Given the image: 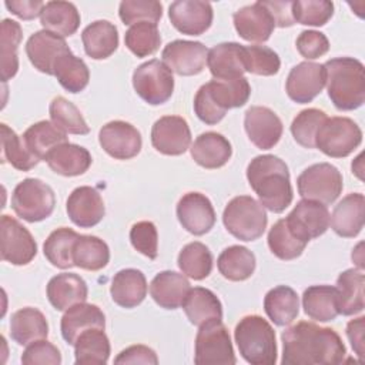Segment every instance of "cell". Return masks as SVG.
Returning <instances> with one entry per match:
<instances>
[{"label":"cell","mask_w":365,"mask_h":365,"mask_svg":"<svg viewBox=\"0 0 365 365\" xmlns=\"http://www.w3.org/2000/svg\"><path fill=\"white\" fill-rule=\"evenodd\" d=\"M264 309L275 325L287 327L298 317L299 298L291 287L278 285L265 294Z\"/></svg>","instance_id":"cell-38"},{"label":"cell","mask_w":365,"mask_h":365,"mask_svg":"<svg viewBox=\"0 0 365 365\" xmlns=\"http://www.w3.org/2000/svg\"><path fill=\"white\" fill-rule=\"evenodd\" d=\"M153 147L165 155H181L191 144V131L185 118L164 115L151 128Z\"/></svg>","instance_id":"cell-17"},{"label":"cell","mask_w":365,"mask_h":365,"mask_svg":"<svg viewBox=\"0 0 365 365\" xmlns=\"http://www.w3.org/2000/svg\"><path fill=\"white\" fill-rule=\"evenodd\" d=\"M106 327L104 312L94 304L78 302L70 307L60 322L61 336L68 345H74L77 338L90 328Z\"/></svg>","instance_id":"cell-25"},{"label":"cell","mask_w":365,"mask_h":365,"mask_svg":"<svg viewBox=\"0 0 365 365\" xmlns=\"http://www.w3.org/2000/svg\"><path fill=\"white\" fill-rule=\"evenodd\" d=\"M21 362L24 365H60L61 354L54 344L37 339L27 345L21 355Z\"/></svg>","instance_id":"cell-56"},{"label":"cell","mask_w":365,"mask_h":365,"mask_svg":"<svg viewBox=\"0 0 365 365\" xmlns=\"http://www.w3.org/2000/svg\"><path fill=\"white\" fill-rule=\"evenodd\" d=\"M168 17L180 33L200 36L211 27L214 13L208 1L177 0L168 7Z\"/></svg>","instance_id":"cell-18"},{"label":"cell","mask_w":365,"mask_h":365,"mask_svg":"<svg viewBox=\"0 0 365 365\" xmlns=\"http://www.w3.org/2000/svg\"><path fill=\"white\" fill-rule=\"evenodd\" d=\"M81 41L88 57L104 60L118 47V30L108 20H97L83 30Z\"/></svg>","instance_id":"cell-33"},{"label":"cell","mask_w":365,"mask_h":365,"mask_svg":"<svg viewBox=\"0 0 365 365\" xmlns=\"http://www.w3.org/2000/svg\"><path fill=\"white\" fill-rule=\"evenodd\" d=\"M361 143L362 131L348 117H327L315 135V148L332 158L349 155Z\"/></svg>","instance_id":"cell-8"},{"label":"cell","mask_w":365,"mask_h":365,"mask_svg":"<svg viewBox=\"0 0 365 365\" xmlns=\"http://www.w3.org/2000/svg\"><path fill=\"white\" fill-rule=\"evenodd\" d=\"M66 210L73 224L80 228L97 225L106 214L100 192L88 185H81L71 191L66 202Z\"/></svg>","instance_id":"cell-23"},{"label":"cell","mask_w":365,"mask_h":365,"mask_svg":"<svg viewBox=\"0 0 365 365\" xmlns=\"http://www.w3.org/2000/svg\"><path fill=\"white\" fill-rule=\"evenodd\" d=\"M327 90L332 104L341 111L359 108L365 101V68L354 57H336L325 64Z\"/></svg>","instance_id":"cell-4"},{"label":"cell","mask_w":365,"mask_h":365,"mask_svg":"<svg viewBox=\"0 0 365 365\" xmlns=\"http://www.w3.org/2000/svg\"><path fill=\"white\" fill-rule=\"evenodd\" d=\"M21 138L34 157L40 161H46L53 148L67 143V133L60 130L53 121L43 120L30 125Z\"/></svg>","instance_id":"cell-39"},{"label":"cell","mask_w":365,"mask_h":365,"mask_svg":"<svg viewBox=\"0 0 365 365\" xmlns=\"http://www.w3.org/2000/svg\"><path fill=\"white\" fill-rule=\"evenodd\" d=\"M115 364H158L157 354L154 349L145 346V345H131L125 349H123L117 358L114 359Z\"/></svg>","instance_id":"cell-58"},{"label":"cell","mask_w":365,"mask_h":365,"mask_svg":"<svg viewBox=\"0 0 365 365\" xmlns=\"http://www.w3.org/2000/svg\"><path fill=\"white\" fill-rule=\"evenodd\" d=\"M234 338L241 356L251 365H274L277 362L275 331L259 315H247L235 327Z\"/></svg>","instance_id":"cell-5"},{"label":"cell","mask_w":365,"mask_h":365,"mask_svg":"<svg viewBox=\"0 0 365 365\" xmlns=\"http://www.w3.org/2000/svg\"><path fill=\"white\" fill-rule=\"evenodd\" d=\"M80 234L67 227H60L54 230L46 240L43 245V252L47 261L61 269H68L74 267L73 262V247Z\"/></svg>","instance_id":"cell-44"},{"label":"cell","mask_w":365,"mask_h":365,"mask_svg":"<svg viewBox=\"0 0 365 365\" xmlns=\"http://www.w3.org/2000/svg\"><path fill=\"white\" fill-rule=\"evenodd\" d=\"M194 362L197 365H234L237 362L230 332L221 321L200 327L195 336Z\"/></svg>","instance_id":"cell-10"},{"label":"cell","mask_w":365,"mask_h":365,"mask_svg":"<svg viewBox=\"0 0 365 365\" xmlns=\"http://www.w3.org/2000/svg\"><path fill=\"white\" fill-rule=\"evenodd\" d=\"M127 48L137 57H148L154 54L161 44V36L157 24L141 21L133 24L124 34Z\"/></svg>","instance_id":"cell-49"},{"label":"cell","mask_w":365,"mask_h":365,"mask_svg":"<svg viewBox=\"0 0 365 365\" xmlns=\"http://www.w3.org/2000/svg\"><path fill=\"white\" fill-rule=\"evenodd\" d=\"M247 180L264 208L279 214L292 202L289 171L279 157L264 154L252 158L247 167Z\"/></svg>","instance_id":"cell-2"},{"label":"cell","mask_w":365,"mask_h":365,"mask_svg":"<svg viewBox=\"0 0 365 365\" xmlns=\"http://www.w3.org/2000/svg\"><path fill=\"white\" fill-rule=\"evenodd\" d=\"M364 329H365V317L351 319L346 324V336L351 342L352 349L359 358L364 356Z\"/></svg>","instance_id":"cell-61"},{"label":"cell","mask_w":365,"mask_h":365,"mask_svg":"<svg viewBox=\"0 0 365 365\" xmlns=\"http://www.w3.org/2000/svg\"><path fill=\"white\" fill-rule=\"evenodd\" d=\"M251 96V86L245 77L232 80H211L202 84L194 97L197 117L214 125L220 123L230 108L244 106Z\"/></svg>","instance_id":"cell-3"},{"label":"cell","mask_w":365,"mask_h":365,"mask_svg":"<svg viewBox=\"0 0 365 365\" xmlns=\"http://www.w3.org/2000/svg\"><path fill=\"white\" fill-rule=\"evenodd\" d=\"M232 20L238 36L247 41L264 43L271 37L275 29L274 17L264 1H255L238 9Z\"/></svg>","instance_id":"cell-21"},{"label":"cell","mask_w":365,"mask_h":365,"mask_svg":"<svg viewBox=\"0 0 365 365\" xmlns=\"http://www.w3.org/2000/svg\"><path fill=\"white\" fill-rule=\"evenodd\" d=\"M255 255L242 245L227 247L217 259L220 274L230 281H245L255 271Z\"/></svg>","instance_id":"cell-41"},{"label":"cell","mask_w":365,"mask_h":365,"mask_svg":"<svg viewBox=\"0 0 365 365\" xmlns=\"http://www.w3.org/2000/svg\"><path fill=\"white\" fill-rule=\"evenodd\" d=\"M208 48L201 41L174 40L161 53L163 63L178 76L200 74L207 63Z\"/></svg>","instance_id":"cell-16"},{"label":"cell","mask_w":365,"mask_h":365,"mask_svg":"<svg viewBox=\"0 0 365 365\" xmlns=\"http://www.w3.org/2000/svg\"><path fill=\"white\" fill-rule=\"evenodd\" d=\"M133 87L145 103L160 106L173 96V71L157 58L148 60L134 70Z\"/></svg>","instance_id":"cell-11"},{"label":"cell","mask_w":365,"mask_h":365,"mask_svg":"<svg viewBox=\"0 0 365 365\" xmlns=\"http://www.w3.org/2000/svg\"><path fill=\"white\" fill-rule=\"evenodd\" d=\"M48 111L51 121L64 133L77 135H84L90 133V127L87 125L80 110L67 98L61 96L54 97L50 103Z\"/></svg>","instance_id":"cell-50"},{"label":"cell","mask_w":365,"mask_h":365,"mask_svg":"<svg viewBox=\"0 0 365 365\" xmlns=\"http://www.w3.org/2000/svg\"><path fill=\"white\" fill-rule=\"evenodd\" d=\"M177 218L190 234L204 235L215 224V211L208 197L192 191L180 198L177 204Z\"/></svg>","instance_id":"cell-20"},{"label":"cell","mask_w":365,"mask_h":365,"mask_svg":"<svg viewBox=\"0 0 365 365\" xmlns=\"http://www.w3.org/2000/svg\"><path fill=\"white\" fill-rule=\"evenodd\" d=\"M289 230L305 242L322 235L329 227V211L325 204L301 200L285 217Z\"/></svg>","instance_id":"cell-13"},{"label":"cell","mask_w":365,"mask_h":365,"mask_svg":"<svg viewBox=\"0 0 365 365\" xmlns=\"http://www.w3.org/2000/svg\"><path fill=\"white\" fill-rule=\"evenodd\" d=\"M87 295L86 281L73 272L57 274L47 284V298L57 311H67L78 302H86Z\"/></svg>","instance_id":"cell-28"},{"label":"cell","mask_w":365,"mask_h":365,"mask_svg":"<svg viewBox=\"0 0 365 365\" xmlns=\"http://www.w3.org/2000/svg\"><path fill=\"white\" fill-rule=\"evenodd\" d=\"M227 231L241 241L258 240L268 222L265 208L250 195H238L228 201L222 212Z\"/></svg>","instance_id":"cell-6"},{"label":"cell","mask_w":365,"mask_h":365,"mask_svg":"<svg viewBox=\"0 0 365 365\" xmlns=\"http://www.w3.org/2000/svg\"><path fill=\"white\" fill-rule=\"evenodd\" d=\"M10 335L19 345H29L33 341L47 338L48 324L44 314L31 307L16 311L10 319Z\"/></svg>","instance_id":"cell-35"},{"label":"cell","mask_w":365,"mask_h":365,"mask_svg":"<svg viewBox=\"0 0 365 365\" xmlns=\"http://www.w3.org/2000/svg\"><path fill=\"white\" fill-rule=\"evenodd\" d=\"M110 261L108 245L96 235H78L73 247L74 267L87 271L103 269Z\"/></svg>","instance_id":"cell-42"},{"label":"cell","mask_w":365,"mask_h":365,"mask_svg":"<svg viewBox=\"0 0 365 365\" xmlns=\"http://www.w3.org/2000/svg\"><path fill=\"white\" fill-rule=\"evenodd\" d=\"M1 158L3 163H9L20 171H29L40 163V160L29 151L23 138L4 123L1 124Z\"/></svg>","instance_id":"cell-48"},{"label":"cell","mask_w":365,"mask_h":365,"mask_svg":"<svg viewBox=\"0 0 365 365\" xmlns=\"http://www.w3.org/2000/svg\"><path fill=\"white\" fill-rule=\"evenodd\" d=\"M70 51L66 40L47 30L31 34L26 43V54L38 71L53 76L54 66L60 56Z\"/></svg>","instance_id":"cell-22"},{"label":"cell","mask_w":365,"mask_h":365,"mask_svg":"<svg viewBox=\"0 0 365 365\" xmlns=\"http://www.w3.org/2000/svg\"><path fill=\"white\" fill-rule=\"evenodd\" d=\"M182 309L188 321L195 327H201L204 324L222 319L221 301L208 288H190L182 302Z\"/></svg>","instance_id":"cell-31"},{"label":"cell","mask_w":365,"mask_h":365,"mask_svg":"<svg viewBox=\"0 0 365 365\" xmlns=\"http://www.w3.org/2000/svg\"><path fill=\"white\" fill-rule=\"evenodd\" d=\"M365 197L361 192L345 195L329 215V224L335 234L344 238L356 237L364 228Z\"/></svg>","instance_id":"cell-24"},{"label":"cell","mask_w":365,"mask_h":365,"mask_svg":"<svg viewBox=\"0 0 365 365\" xmlns=\"http://www.w3.org/2000/svg\"><path fill=\"white\" fill-rule=\"evenodd\" d=\"M53 76L57 78L60 86L68 93L83 91L90 80V70L87 64L70 51L58 57Z\"/></svg>","instance_id":"cell-43"},{"label":"cell","mask_w":365,"mask_h":365,"mask_svg":"<svg viewBox=\"0 0 365 365\" xmlns=\"http://www.w3.org/2000/svg\"><path fill=\"white\" fill-rule=\"evenodd\" d=\"M364 284L365 277L361 269L349 268L339 274L336 279L339 314L349 317L364 311Z\"/></svg>","instance_id":"cell-36"},{"label":"cell","mask_w":365,"mask_h":365,"mask_svg":"<svg viewBox=\"0 0 365 365\" xmlns=\"http://www.w3.org/2000/svg\"><path fill=\"white\" fill-rule=\"evenodd\" d=\"M177 262L181 272L195 281L207 278L212 271V254L205 244L198 241L184 245Z\"/></svg>","instance_id":"cell-46"},{"label":"cell","mask_w":365,"mask_h":365,"mask_svg":"<svg viewBox=\"0 0 365 365\" xmlns=\"http://www.w3.org/2000/svg\"><path fill=\"white\" fill-rule=\"evenodd\" d=\"M118 16L127 26L141 21L157 24L163 16V4L157 0H124L120 3Z\"/></svg>","instance_id":"cell-53"},{"label":"cell","mask_w":365,"mask_h":365,"mask_svg":"<svg viewBox=\"0 0 365 365\" xmlns=\"http://www.w3.org/2000/svg\"><path fill=\"white\" fill-rule=\"evenodd\" d=\"M1 258L13 265H27L37 254V244L30 231L10 215H1Z\"/></svg>","instance_id":"cell-12"},{"label":"cell","mask_w":365,"mask_h":365,"mask_svg":"<svg viewBox=\"0 0 365 365\" xmlns=\"http://www.w3.org/2000/svg\"><path fill=\"white\" fill-rule=\"evenodd\" d=\"M264 4L274 17L275 26L291 27L295 24L292 17V1H264Z\"/></svg>","instance_id":"cell-60"},{"label":"cell","mask_w":365,"mask_h":365,"mask_svg":"<svg viewBox=\"0 0 365 365\" xmlns=\"http://www.w3.org/2000/svg\"><path fill=\"white\" fill-rule=\"evenodd\" d=\"M110 294L113 301L121 308H134L140 305L147 295L145 275L135 268L118 271L111 281Z\"/></svg>","instance_id":"cell-30"},{"label":"cell","mask_w":365,"mask_h":365,"mask_svg":"<svg viewBox=\"0 0 365 365\" xmlns=\"http://www.w3.org/2000/svg\"><path fill=\"white\" fill-rule=\"evenodd\" d=\"M110 341L103 328L84 331L74 344L77 365H104L110 358Z\"/></svg>","instance_id":"cell-40"},{"label":"cell","mask_w":365,"mask_h":365,"mask_svg":"<svg viewBox=\"0 0 365 365\" xmlns=\"http://www.w3.org/2000/svg\"><path fill=\"white\" fill-rule=\"evenodd\" d=\"M46 3L41 0H7L4 6L9 11L23 20H33L41 14V10Z\"/></svg>","instance_id":"cell-59"},{"label":"cell","mask_w":365,"mask_h":365,"mask_svg":"<svg viewBox=\"0 0 365 365\" xmlns=\"http://www.w3.org/2000/svg\"><path fill=\"white\" fill-rule=\"evenodd\" d=\"M334 14V3L328 0H297L292 1V17L295 23L319 27L327 24Z\"/></svg>","instance_id":"cell-52"},{"label":"cell","mask_w":365,"mask_h":365,"mask_svg":"<svg viewBox=\"0 0 365 365\" xmlns=\"http://www.w3.org/2000/svg\"><path fill=\"white\" fill-rule=\"evenodd\" d=\"M327 117L328 115L325 111L318 108L302 110L299 114H297L291 124V134L294 140L305 148H315L317 131Z\"/></svg>","instance_id":"cell-51"},{"label":"cell","mask_w":365,"mask_h":365,"mask_svg":"<svg viewBox=\"0 0 365 365\" xmlns=\"http://www.w3.org/2000/svg\"><path fill=\"white\" fill-rule=\"evenodd\" d=\"M23 38L21 26L10 19L1 21L0 34V60H1V80L7 81L16 76L19 70L17 48Z\"/></svg>","instance_id":"cell-45"},{"label":"cell","mask_w":365,"mask_h":365,"mask_svg":"<svg viewBox=\"0 0 365 365\" xmlns=\"http://www.w3.org/2000/svg\"><path fill=\"white\" fill-rule=\"evenodd\" d=\"M101 148L115 160L135 157L143 145L140 131L130 123L114 120L104 124L98 133Z\"/></svg>","instance_id":"cell-14"},{"label":"cell","mask_w":365,"mask_h":365,"mask_svg":"<svg viewBox=\"0 0 365 365\" xmlns=\"http://www.w3.org/2000/svg\"><path fill=\"white\" fill-rule=\"evenodd\" d=\"M190 151L192 160L208 170L225 165L232 155L231 143L222 134L215 131L200 134L194 140Z\"/></svg>","instance_id":"cell-27"},{"label":"cell","mask_w":365,"mask_h":365,"mask_svg":"<svg viewBox=\"0 0 365 365\" xmlns=\"http://www.w3.org/2000/svg\"><path fill=\"white\" fill-rule=\"evenodd\" d=\"M80 13L70 1H47L40 14V23L44 30L60 37L73 36L80 26Z\"/></svg>","instance_id":"cell-34"},{"label":"cell","mask_w":365,"mask_h":365,"mask_svg":"<svg viewBox=\"0 0 365 365\" xmlns=\"http://www.w3.org/2000/svg\"><path fill=\"white\" fill-rule=\"evenodd\" d=\"M304 312L315 321L328 322L339 315L338 292L331 285H312L302 294Z\"/></svg>","instance_id":"cell-37"},{"label":"cell","mask_w":365,"mask_h":365,"mask_svg":"<svg viewBox=\"0 0 365 365\" xmlns=\"http://www.w3.org/2000/svg\"><path fill=\"white\" fill-rule=\"evenodd\" d=\"M297 187L304 200H312L327 205L334 202L342 192V174L329 163L312 164L298 175Z\"/></svg>","instance_id":"cell-9"},{"label":"cell","mask_w":365,"mask_h":365,"mask_svg":"<svg viewBox=\"0 0 365 365\" xmlns=\"http://www.w3.org/2000/svg\"><path fill=\"white\" fill-rule=\"evenodd\" d=\"M190 288V282L184 274L161 271L150 284V295L161 308L177 309L182 305Z\"/></svg>","instance_id":"cell-29"},{"label":"cell","mask_w":365,"mask_h":365,"mask_svg":"<svg viewBox=\"0 0 365 365\" xmlns=\"http://www.w3.org/2000/svg\"><path fill=\"white\" fill-rule=\"evenodd\" d=\"M207 64L214 78L232 80L245 73L244 46L238 43H220L208 50Z\"/></svg>","instance_id":"cell-26"},{"label":"cell","mask_w":365,"mask_h":365,"mask_svg":"<svg viewBox=\"0 0 365 365\" xmlns=\"http://www.w3.org/2000/svg\"><path fill=\"white\" fill-rule=\"evenodd\" d=\"M46 161L56 174L76 177L84 174L90 168L93 158L87 148L67 141L53 148Z\"/></svg>","instance_id":"cell-32"},{"label":"cell","mask_w":365,"mask_h":365,"mask_svg":"<svg viewBox=\"0 0 365 365\" xmlns=\"http://www.w3.org/2000/svg\"><path fill=\"white\" fill-rule=\"evenodd\" d=\"M244 127L251 143L259 150H269L282 135V121L268 107L252 106L245 111Z\"/></svg>","instance_id":"cell-19"},{"label":"cell","mask_w":365,"mask_h":365,"mask_svg":"<svg viewBox=\"0 0 365 365\" xmlns=\"http://www.w3.org/2000/svg\"><path fill=\"white\" fill-rule=\"evenodd\" d=\"M308 242L298 238L287 225L285 218L278 220L268 232V247L271 252L284 261H291L298 258Z\"/></svg>","instance_id":"cell-47"},{"label":"cell","mask_w":365,"mask_h":365,"mask_svg":"<svg viewBox=\"0 0 365 365\" xmlns=\"http://www.w3.org/2000/svg\"><path fill=\"white\" fill-rule=\"evenodd\" d=\"M327 73L324 64L314 61H302L294 66L287 77L285 91L288 97L298 103H311L324 88Z\"/></svg>","instance_id":"cell-15"},{"label":"cell","mask_w":365,"mask_h":365,"mask_svg":"<svg viewBox=\"0 0 365 365\" xmlns=\"http://www.w3.org/2000/svg\"><path fill=\"white\" fill-rule=\"evenodd\" d=\"M284 365H335L346 355V348L332 328L301 321L281 334Z\"/></svg>","instance_id":"cell-1"},{"label":"cell","mask_w":365,"mask_h":365,"mask_svg":"<svg viewBox=\"0 0 365 365\" xmlns=\"http://www.w3.org/2000/svg\"><path fill=\"white\" fill-rule=\"evenodd\" d=\"M56 205L53 188L38 178L20 181L11 194V208L27 222H38L51 215Z\"/></svg>","instance_id":"cell-7"},{"label":"cell","mask_w":365,"mask_h":365,"mask_svg":"<svg viewBox=\"0 0 365 365\" xmlns=\"http://www.w3.org/2000/svg\"><path fill=\"white\" fill-rule=\"evenodd\" d=\"M298 53L307 60H315L329 50V41L327 36L317 30H304L298 36L297 41Z\"/></svg>","instance_id":"cell-57"},{"label":"cell","mask_w":365,"mask_h":365,"mask_svg":"<svg viewBox=\"0 0 365 365\" xmlns=\"http://www.w3.org/2000/svg\"><path fill=\"white\" fill-rule=\"evenodd\" d=\"M245 71L257 76H274L279 71L278 54L267 46H244Z\"/></svg>","instance_id":"cell-54"},{"label":"cell","mask_w":365,"mask_h":365,"mask_svg":"<svg viewBox=\"0 0 365 365\" xmlns=\"http://www.w3.org/2000/svg\"><path fill=\"white\" fill-rule=\"evenodd\" d=\"M131 245L148 259L158 255V232L151 221H138L130 230Z\"/></svg>","instance_id":"cell-55"}]
</instances>
